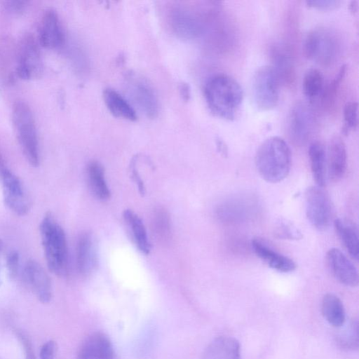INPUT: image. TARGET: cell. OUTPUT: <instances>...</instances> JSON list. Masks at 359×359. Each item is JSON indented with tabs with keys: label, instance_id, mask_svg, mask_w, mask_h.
<instances>
[{
	"label": "cell",
	"instance_id": "obj_1",
	"mask_svg": "<svg viewBox=\"0 0 359 359\" xmlns=\"http://www.w3.org/2000/svg\"><path fill=\"white\" fill-rule=\"evenodd\" d=\"M204 97L210 111L227 121L235 119L243 100L239 83L225 74L210 76L204 86Z\"/></svg>",
	"mask_w": 359,
	"mask_h": 359
},
{
	"label": "cell",
	"instance_id": "obj_2",
	"mask_svg": "<svg viewBox=\"0 0 359 359\" xmlns=\"http://www.w3.org/2000/svg\"><path fill=\"white\" fill-rule=\"evenodd\" d=\"M291 161L290 149L278 136L266 139L258 147L255 156L259 175L270 183L280 182L287 177Z\"/></svg>",
	"mask_w": 359,
	"mask_h": 359
},
{
	"label": "cell",
	"instance_id": "obj_3",
	"mask_svg": "<svg viewBox=\"0 0 359 359\" xmlns=\"http://www.w3.org/2000/svg\"><path fill=\"white\" fill-rule=\"evenodd\" d=\"M39 229L49 271L57 276H66L68 273L69 257L63 229L52 214L47 212L40 223Z\"/></svg>",
	"mask_w": 359,
	"mask_h": 359
},
{
	"label": "cell",
	"instance_id": "obj_4",
	"mask_svg": "<svg viewBox=\"0 0 359 359\" xmlns=\"http://www.w3.org/2000/svg\"><path fill=\"white\" fill-rule=\"evenodd\" d=\"M12 122L25 157L32 166L37 167L40 161L38 133L32 111L27 103L19 100L14 102Z\"/></svg>",
	"mask_w": 359,
	"mask_h": 359
},
{
	"label": "cell",
	"instance_id": "obj_5",
	"mask_svg": "<svg viewBox=\"0 0 359 359\" xmlns=\"http://www.w3.org/2000/svg\"><path fill=\"white\" fill-rule=\"evenodd\" d=\"M280 81L271 66L264 65L255 71L252 92L257 107L263 111L274 109L279 102Z\"/></svg>",
	"mask_w": 359,
	"mask_h": 359
},
{
	"label": "cell",
	"instance_id": "obj_6",
	"mask_svg": "<svg viewBox=\"0 0 359 359\" xmlns=\"http://www.w3.org/2000/svg\"><path fill=\"white\" fill-rule=\"evenodd\" d=\"M39 44L29 33L20 39L16 67V74L20 79L31 80L42 76L44 66Z\"/></svg>",
	"mask_w": 359,
	"mask_h": 359
},
{
	"label": "cell",
	"instance_id": "obj_7",
	"mask_svg": "<svg viewBox=\"0 0 359 359\" xmlns=\"http://www.w3.org/2000/svg\"><path fill=\"white\" fill-rule=\"evenodd\" d=\"M304 52L309 60L329 65L337 57L338 45L330 32L323 29H313L306 36Z\"/></svg>",
	"mask_w": 359,
	"mask_h": 359
},
{
	"label": "cell",
	"instance_id": "obj_8",
	"mask_svg": "<svg viewBox=\"0 0 359 359\" xmlns=\"http://www.w3.org/2000/svg\"><path fill=\"white\" fill-rule=\"evenodd\" d=\"M306 217L311 226L318 231L327 229L332 219L330 198L323 187H310L305 194Z\"/></svg>",
	"mask_w": 359,
	"mask_h": 359
},
{
	"label": "cell",
	"instance_id": "obj_9",
	"mask_svg": "<svg viewBox=\"0 0 359 359\" xmlns=\"http://www.w3.org/2000/svg\"><path fill=\"white\" fill-rule=\"evenodd\" d=\"M126 88L133 102L144 115L151 118L158 115L159 104L156 94L145 79L130 74L126 79Z\"/></svg>",
	"mask_w": 359,
	"mask_h": 359
},
{
	"label": "cell",
	"instance_id": "obj_10",
	"mask_svg": "<svg viewBox=\"0 0 359 359\" xmlns=\"http://www.w3.org/2000/svg\"><path fill=\"white\" fill-rule=\"evenodd\" d=\"M5 205L16 215H25L30 203L20 180L6 168L1 177Z\"/></svg>",
	"mask_w": 359,
	"mask_h": 359
},
{
	"label": "cell",
	"instance_id": "obj_11",
	"mask_svg": "<svg viewBox=\"0 0 359 359\" xmlns=\"http://www.w3.org/2000/svg\"><path fill=\"white\" fill-rule=\"evenodd\" d=\"M313 116L311 109L302 102L292 107L288 118V134L297 145H302L309 140L313 126Z\"/></svg>",
	"mask_w": 359,
	"mask_h": 359
},
{
	"label": "cell",
	"instance_id": "obj_12",
	"mask_svg": "<svg viewBox=\"0 0 359 359\" xmlns=\"http://www.w3.org/2000/svg\"><path fill=\"white\" fill-rule=\"evenodd\" d=\"M168 22L174 34L184 39H196L202 33V24L198 16L184 6L172 8Z\"/></svg>",
	"mask_w": 359,
	"mask_h": 359
},
{
	"label": "cell",
	"instance_id": "obj_13",
	"mask_svg": "<svg viewBox=\"0 0 359 359\" xmlns=\"http://www.w3.org/2000/svg\"><path fill=\"white\" fill-rule=\"evenodd\" d=\"M24 281L43 304L50 302L53 296L50 279L42 266L34 259L27 262L23 271Z\"/></svg>",
	"mask_w": 359,
	"mask_h": 359
},
{
	"label": "cell",
	"instance_id": "obj_14",
	"mask_svg": "<svg viewBox=\"0 0 359 359\" xmlns=\"http://www.w3.org/2000/svg\"><path fill=\"white\" fill-rule=\"evenodd\" d=\"M39 43L47 48L60 47L65 36L57 13L52 9L46 10L39 25Z\"/></svg>",
	"mask_w": 359,
	"mask_h": 359
},
{
	"label": "cell",
	"instance_id": "obj_15",
	"mask_svg": "<svg viewBox=\"0 0 359 359\" xmlns=\"http://www.w3.org/2000/svg\"><path fill=\"white\" fill-rule=\"evenodd\" d=\"M326 260L332 274L339 283L349 287L358 285V271L341 250L335 248L330 249Z\"/></svg>",
	"mask_w": 359,
	"mask_h": 359
},
{
	"label": "cell",
	"instance_id": "obj_16",
	"mask_svg": "<svg viewBox=\"0 0 359 359\" xmlns=\"http://www.w3.org/2000/svg\"><path fill=\"white\" fill-rule=\"evenodd\" d=\"M76 359H114L113 344L105 334H90L81 344Z\"/></svg>",
	"mask_w": 359,
	"mask_h": 359
},
{
	"label": "cell",
	"instance_id": "obj_17",
	"mask_svg": "<svg viewBox=\"0 0 359 359\" xmlns=\"http://www.w3.org/2000/svg\"><path fill=\"white\" fill-rule=\"evenodd\" d=\"M252 248L261 260L276 271L288 273L296 269V264L292 259L275 250L259 238L252 240Z\"/></svg>",
	"mask_w": 359,
	"mask_h": 359
},
{
	"label": "cell",
	"instance_id": "obj_18",
	"mask_svg": "<svg viewBox=\"0 0 359 359\" xmlns=\"http://www.w3.org/2000/svg\"><path fill=\"white\" fill-rule=\"evenodd\" d=\"M77 270L82 276L90 274L97 266V251L93 236L86 231L79 236L76 248Z\"/></svg>",
	"mask_w": 359,
	"mask_h": 359
},
{
	"label": "cell",
	"instance_id": "obj_19",
	"mask_svg": "<svg viewBox=\"0 0 359 359\" xmlns=\"http://www.w3.org/2000/svg\"><path fill=\"white\" fill-rule=\"evenodd\" d=\"M347 154L344 142L336 136L331 139L327 155V172L334 182L339 181L346 170Z\"/></svg>",
	"mask_w": 359,
	"mask_h": 359
},
{
	"label": "cell",
	"instance_id": "obj_20",
	"mask_svg": "<svg viewBox=\"0 0 359 359\" xmlns=\"http://www.w3.org/2000/svg\"><path fill=\"white\" fill-rule=\"evenodd\" d=\"M201 359H241L240 344L232 337H218L206 347Z\"/></svg>",
	"mask_w": 359,
	"mask_h": 359
},
{
	"label": "cell",
	"instance_id": "obj_21",
	"mask_svg": "<svg viewBox=\"0 0 359 359\" xmlns=\"http://www.w3.org/2000/svg\"><path fill=\"white\" fill-rule=\"evenodd\" d=\"M103 99L107 108L114 116L130 121L137 119V116L135 109L123 96L114 89L111 88L104 89Z\"/></svg>",
	"mask_w": 359,
	"mask_h": 359
},
{
	"label": "cell",
	"instance_id": "obj_22",
	"mask_svg": "<svg viewBox=\"0 0 359 359\" xmlns=\"http://www.w3.org/2000/svg\"><path fill=\"white\" fill-rule=\"evenodd\" d=\"M335 231L350 256L358 257V231L357 226L347 219L339 218L334 220Z\"/></svg>",
	"mask_w": 359,
	"mask_h": 359
},
{
	"label": "cell",
	"instance_id": "obj_23",
	"mask_svg": "<svg viewBox=\"0 0 359 359\" xmlns=\"http://www.w3.org/2000/svg\"><path fill=\"white\" fill-rule=\"evenodd\" d=\"M309 156L313 180L318 187H323L327 176V154L323 144L318 141L311 142Z\"/></svg>",
	"mask_w": 359,
	"mask_h": 359
},
{
	"label": "cell",
	"instance_id": "obj_24",
	"mask_svg": "<svg viewBox=\"0 0 359 359\" xmlns=\"http://www.w3.org/2000/svg\"><path fill=\"white\" fill-rule=\"evenodd\" d=\"M86 174L88 186L93 195L102 201L109 199L111 192L105 180L102 165L99 161H91L87 165Z\"/></svg>",
	"mask_w": 359,
	"mask_h": 359
},
{
	"label": "cell",
	"instance_id": "obj_25",
	"mask_svg": "<svg viewBox=\"0 0 359 359\" xmlns=\"http://www.w3.org/2000/svg\"><path fill=\"white\" fill-rule=\"evenodd\" d=\"M271 67L275 70L280 82L291 83L294 76V69L292 58L286 49L276 44L271 50Z\"/></svg>",
	"mask_w": 359,
	"mask_h": 359
},
{
	"label": "cell",
	"instance_id": "obj_26",
	"mask_svg": "<svg viewBox=\"0 0 359 359\" xmlns=\"http://www.w3.org/2000/svg\"><path fill=\"white\" fill-rule=\"evenodd\" d=\"M123 216L136 246L142 253L149 254L151 245L142 220L135 212L128 209L124 210Z\"/></svg>",
	"mask_w": 359,
	"mask_h": 359
},
{
	"label": "cell",
	"instance_id": "obj_27",
	"mask_svg": "<svg viewBox=\"0 0 359 359\" xmlns=\"http://www.w3.org/2000/svg\"><path fill=\"white\" fill-rule=\"evenodd\" d=\"M325 86L324 76L320 70L315 68L306 70L303 77L302 90L308 101L313 103L320 100Z\"/></svg>",
	"mask_w": 359,
	"mask_h": 359
},
{
	"label": "cell",
	"instance_id": "obj_28",
	"mask_svg": "<svg viewBox=\"0 0 359 359\" xmlns=\"http://www.w3.org/2000/svg\"><path fill=\"white\" fill-rule=\"evenodd\" d=\"M322 312L326 320L334 327L345 322V311L340 299L334 294H326L322 301Z\"/></svg>",
	"mask_w": 359,
	"mask_h": 359
},
{
	"label": "cell",
	"instance_id": "obj_29",
	"mask_svg": "<svg viewBox=\"0 0 359 359\" xmlns=\"http://www.w3.org/2000/svg\"><path fill=\"white\" fill-rule=\"evenodd\" d=\"M346 66H341L332 82H330L327 86H325L323 95L320 97V100L325 107H330L334 102L337 91L340 86V83L346 74Z\"/></svg>",
	"mask_w": 359,
	"mask_h": 359
},
{
	"label": "cell",
	"instance_id": "obj_30",
	"mask_svg": "<svg viewBox=\"0 0 359 359\" xmlns=\"http://www.w3.org/2000/svg\"><path fill=\"white\" fill-rule=\"evenodd\" d=\"M358 106L356 102L346 103L343 109L344 126L342 133L347 135L351 130H355L358 123Z\"/></svg>",
	"mask_w": 359,
	"mask_h": 359
},
{
	"label": "cell",
	"instance_id": "obj_31",
	"mask_svg": "<svg viewBox=\"0 0 359 359\" xmlns=\"http://www.w3.org/2000/svg\"><path fill=\"white\" fill-rule=\"evenodd\" d=\"M276 236L283 239L297 240L302 237L301 233L292 224L279 220L275 229Z\"/></svg>",
	"mask_w": 359,
	"mask_h": 359
},
{
	"label": "cell",
	"instance_id": "obj_32",
	"mask_svg": "<svg viewBox=\"0 0 359 359\" xmlns=\"http://www.w3.org/2000/svg\"><path fill=\"white\" fill-rule=\"evenodd\" d=\"M340 344L346 348H357L358 339V323H352L349 327L339 337Z\"/></svg>",
	"mask_w": 359,
	"mask_h": 359
},
{
	"label": "cell",
	"instance_id": "obj_33",
	"mask_svg": "<svg viewBox=\"0 0 359 359\" xmlns=\"http://www.w3.org/2000/svg\"><path fill=\"white\" fill-rule=\"evenodd\" d=\"M20 256L17 251L12 250L6 257V267L8 276L14 279L17 277L19 271Z\"/></svg>",
	"mask_w": 359,
	"mask_h": 359
},
{
	"label": "cell",
	"instance_id": "obj_34",
	"mask_svg": "<svg viewBox=\"0 0 359 359\" xmlns=\"http://www.w3.org/2000/svg\"><path fill=\"white\" fill-rule=\"evenodd\" d=\"M341 1L338 0H310L306 4L310 7L320 11H330L339 7Z\"/></svg>",
	"mask_w": 359,
	"mask_h": 359
},
{
	"label": "cell",
	"instance_id": "obj_35",
	"mask_svg": "<svg viewBox=\"0 0 359 359\" xmlns=\"http://www.w3.org/2000/svg\"><path fill=\"white\" fill-rule=\"evenodd\" d=\"M16 336L23 347L25 359H36L33 346L28 336L20 330L16 331Z\"/></svg>",
	"mask_w": 359,
	"mask_h": 359
},
{
	"label": "cell",
	"instance_id": "obj_36",
	"mask_svg": "<svg viewBox=\"0 0 359 359\" xmlns=\"http://www.w3.org/2000/svg\"><path fill=\"white\" fill-rule=\"evenodd\" d=\"M4 8L14 14H22L26 9L28 5L27 1L14 0V1H4Z\"/></svg>",
	"mask_w": 359,
	"mask_h": 359
},
{
	"label": "cell",
	"instance_id": "obj_37",
	"mask_svg": "<svg viewBox=\"0 0 359 359\" xmlns=\"http://www.w3.org/2000/svg\"><path fill=\"white\" fill-rule=\"evenodd\" d=\"M155 219L156 228L159 232L166 236L170 229V220L169 217L166 212L160 210Z\"/></svg>",
	"mask_w": 359,
	"mask_h": 359
},
{
	"label": "cell",
	"instance_id": "obj_38",
	"mask_svg": "<svg viewBox=\"0 0 359 359\" xmlns=\"http://www.w3.org/2000/svg\"><path fill=\"white\" fill-rule=\"evenodd\" d=\"M57 350V344L53 340L46 341L40 349V359H55Z\"/></svg>",
	"mask_w": 359,
	"mask_h": 359
},
{
	"label": "cell",
	"instance_id": "obj_39",
	"mask_svg": "<svg viewBox=\"0 0 359 359\" xmlns=\"http://www.w3.org/2000/svg\"><path fill=\"white\" fill-rule=\"evenodd\" d=\"M180 91L183 96V98L185 100H189V98L190 97V89H189V85H187V83H183L182 85Z\"/></svg>",
	"mask_w": 359,
	"mask_h": 359
},
{
	"label": "cell",
	"instance_id": "obj_40",
	"mask_svg": "<svg viewBox=\"0 0 359 359\" xmlns=\"http://www.w3.org/2000/svg\"><path fill=\"white\" fill-rule=\"evenodd\" d=\"M348 8L352 14H355L358 11V1L356 0L351 1L349 4Z\"/></svg>",
	"mask_w": 359,
	"mask_h": 359
},
{
	"label": "cell",
	"instance_id": "obj_41",
	"mask_svg": "<svg viewBox=\"0 0 359 359\" xmlns=\"http://www.w3.org/2000/svg\"><path fill=\"white\" fill-rule=\"evenodd\" d=\"M217 145L219 152H221L223 154H226L227 153L226 147L223 141H222L221 140H217Z\"/></svg>",
	"mask_w": 359,
	"mask_h": 359
},
{
	"label": "cell",
	"instance_id": "obj_42",
	"mask_svg": "<svg viewBox=\"0 0 359 359\" xmlns=\"http://www.w3.org/2000/svg\"><path fill=\"white\" fill-rule=\"evenodd\" d=\"M6 168H7L5 166L3 157L0 153V180H1L2 175Z\"/></svg>",
	"mask_w": 359,
	"mask_h": 359
},
{
	"label": "cell",
	"instance_id": "obj_43",
	"mask_svg": "<svg viewBox=\"0 0 359 359\" xmlns=\"http://www.w3.org/2000/svg\"><path fill=\"white\" fill-rule=\"evenodd\" d=\"M2 283V279H1V270H0V286Z\"/></svg>",
	"mask_w": 359,
	"mask_h": 359
}]
</instances>
